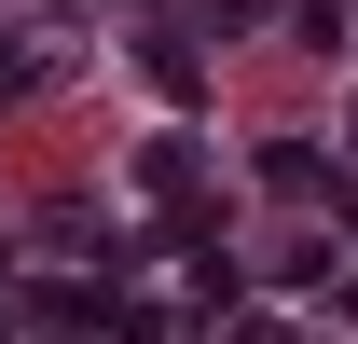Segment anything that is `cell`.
Here are the masks:
<instances>
[{"label": "cell", "instance_id": "obj_1", "mask_svg": "<svg viewBox=\"0 0 358 344\" xmlns=\"http://www.w3.org/2000/svg\"><path fill=\"white\" fill-rule=\"evenodd\" d=\"M345 303H358V289H345Z\"/></svg>", "mask_w": 358, "mask_h": 344}]
</instances>
